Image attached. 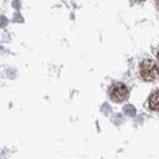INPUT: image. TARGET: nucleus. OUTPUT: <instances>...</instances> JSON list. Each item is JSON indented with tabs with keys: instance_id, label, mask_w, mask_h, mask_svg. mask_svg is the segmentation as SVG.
<instances>
[{
	"instance_id": "nucleus-1",
	"label": "nucleus",
	"mask_w": 159,
	"mask_h": 159,
	"mask_svg": "<svg viewBox=\"0 0 159 159\" xmlns=\"http://www.w3.org/2000/svg\"><path fill=\"white\" fill-rule=\"evenodd\" d=\"M139 74H141V77L147 82L154 81L158 79L159 76L158 65L151 59L143 60L139 65Z\"/></svg>"
},
{
	"instance_id": "nucleus-2",
	"label": "nucleus",
	"mask_w": 159,
	"mask_h": 159,
	"mask_svg": "<svg viewBox=\"0 0 159 159\" xmlns=\"http://www.w3.org/2000/svg\"><path fill=\"white\" fill-rule=\"evenodd\" d=\"M109 96L110 99L116 102V103H121L125 99H127L129 97V88L124 84V83H115L110 87L109 89Z\"/></svg>"
},
{
	"instance_id": "nucleus-6",
	"label": "nucleus",
	"mask_w": 159,
	"mask_h": 159,
	"mask_svg": "<svg viewBox=\"0 0 159 159\" xmlns=\"http://www.w3.org/2000/svg\"><path fill=\"white\" fill-rule=\"evenodd\" d=\"M132 2H136V4H139V2H143L144 0H131Z\"/></svg>"
},
{
	"instance_id": "nucleus-7",
	"label": "nucleus",
	"mask_w": 159,
	"mask_h": 159,
	"mask_svg": "<svg viewBox=\"0 0 159 159\" xmlns=\"http://www.w3.org/2000/svg\"><path fill=\"white\" fill-rule=\"evenodd\" d=\"M157 6H158V9H159V0H157Z\"/></svg>"
},
{
	"instance_id": "nucleus-4",
	"label": "nucleus",
	"mask_w": 159,
	"mask_h": 159,
	"mask_svg": "<svg viewBox=\"0 0 159 159\" xmlns=\"http://www.w3.org/2000/svg\"><path fill=\"white\" fill-rule=\"evenodd\" d=\"M124 113L126 114V115H130V116H134L135 114H136V109L132 107V105H126L125 108H124Z\"/></svg>"
},
{
	"instance_id": "nucleus-8",
	"label": "nucleus",
	"mask_w": 159,
	"mask_h": 159,
	"mask_svg": "<svg viewBox=\"0 0 159 159\" xmlns=\"http://www.w3.org/2000/svg\"><path fill=\"white\" fill-rule=\"evenodd\" d=\"M157 58H158V61H159V52H158V54H157Z\"/></svg>"
},
{
	"instance_id": "nucleus-5",
	"label": "nucleus",
	"mask_w": 159,
	"mask_h": 159,
	"mask_svg": "<svg viewBox=\"0 0 159 159\" xmlns=\"http://www.w3.org/2000/svg\"><path fill=\"white\" fill-rule=\"evenodd\" d=\"M6 22H7V20H6L5 17H2V16H0V27H2V26H5V25H6Z\"/></svg>"
},
{
	"instance_id": "nucleus-3",
	"label": "nucleus",
	"mask_w": 159,
	"mask_h": 159,
	"mask_svg": "<svg viewBox=\"0 0 159 159\" xmlns=\"http://www.w3.org/2000/svg\"><path fill=\"white\" fill-rule=\"evenodd\" d=\"M148 107L151 110L159 111V91L153 92L148 98Z\"/></svg>"
}]
</instances>
